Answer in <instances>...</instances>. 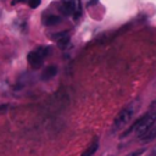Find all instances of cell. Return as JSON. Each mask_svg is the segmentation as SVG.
<instances>
[{"instance_id": "2", "label": "cell", "mask_w": 156, "mask_h": 156, "mask_svg": "<svg viewBox=\"0 0 156 156\" xmlns=\"http://www.w3.org/2000/svg\"><path fill=\"white\" fill-rule=\"evenodd\" d=\"M156 122V111H152V112H149L147 115H145L144 117H141L140 119H138L132 127H130V129H128L124 134H127V133H129L130 130H133L134 129V132H135V134L138 135V136H141L154 123ZM123 134V135H124Z\"/></svg>"}, {"instance_id": "9", "label": "cell", "mask_w": 156, "mask_h": 156, "mask_svg": "<svg viewBox=\"0 0 156 156\" xmlns=\"http://www.w3.org/2000/svg\"><path fill=\"white\" fill-rule=\"evenodd\" d=\"M98 147H99V140L95 139V140L88 146V149H85V151L82 154V156H91L93 154H95V151L98 150Z\"/></svg>"}, {"instance_id": "10", "label": "cell", "mask_w": 156, "mask_h": 156, "mask_svg": "<svg viewBox=\"0 0 156 156\" xmlns=\"http://www.w3.org/2000/svg\"><path fill=\"white\" fill-rule=\"evenodd\" d=\"M27 2L30 9H37L40 5V0H27Z\"/></svg>"}, {"instance_id": "6", "label": "cell", "mask_w": 156, "mask_h": 156, "mask_svg": "<svg viewBox=\"0 0 156 156\" xmlns=\"http://www.w3.org/2000/svg\"><path fill=\"white\" fill-rule=\"evenodd\" d=\"M54 39L57 41L58 46L65 48L69 41V35L67 32H62V33H57L56 35H54Z\"/></svg>"}, {"instance_id": "1", "label": "cell", "mask_w": 156, "mask_h": 156, "mask_svg": "<svg viewBox=\"0 0 156 156\" xmlns=\"http://www.w3.org/2000/svg\"><path fill=\"white\" fill-rule=\"evenodd\" d=\"M138 106H139V102L133 101L129 105H127L123 110H121L119 113L116 116V118L113 121V129L118 130V129L124 128L130 122V119L134 116V113L138 111Z\"/></svg>"}, {"instance_id": "8", "label": "cell", "mask_w": 156, "mask_h": 156, "mask_svg": "<svg viewBox=\"0 0 156 156\" xmlns=\"http://www.w3.org/2000/svg\"><path fill=\"white\" fill-rule=\"evenodd\" d=\"M60 21H61V18L56 15H48L43 18V22L45 26H54V24H57Z\"/></svg>"}, {"instance_id": "4", "label": "cell", "mask_w": 156, "mask_h": 156, "mask_svg": "<svg viewBox=\"0 0 156 156\" xmlns=\"http://www.w3.org/2000/svg\"><path fill=\"white\" fill-rule=\"evenodd\" d=\"M62 11L66 15H72L74 18L80 17L82 15V2L80 0H61Z\"/></svg>"}, {"instance_id": "12", "label": "cell", "mask_w": 156, "mask_h": 156, "mask_svg": "<svg viewBox=\"0 0 156 156\" xmlns=\"http://www.w3.org/2000/svg\"><path fill=\"white\" fill-rule=\"evenodd\" d=\"M20 2H27V0H12L11 1V5H17Z\"/></svg>"}, {"instance_id": "11", "label": "cell", "mask_w": 156, "mask_h": 156, "mask_svg": "<svg viewBox=\"0 0 156 156\" xmlns=\"http://www.w3.org/2000/svg\"><path fill=\"white\" fill-rule=\"evenodd\" d=\"M143 152H145V149H139V150H135V151H133V152L128 154L127 156H140Z\"/></svg>"}, {"instance_id": "7", "label": "cell", "mask_w": 156, "mask_h": 156, "mask_svg": "<svg viewBox=\"0 0 156 156\" xmlns=\"http://www.w3.org/2000/svg\"><path fill=\"white\" fill-rule=\"evenodd\" d=\"M56 73H57V67H56V66H49V67H46V68L43 71V73H41V79H44V80L51 79V78H54V77L56 76Z\"/></svg>"}, {"instance_id": "3", "label": "cell", "mask_w": 156, "mask_h": 156, "mask_svg": "<svg viewBox=\"0 0 156 156\" xmlns=\"http://www.w3.org/2000/svg\"><path fill=\"white\" fill-rule=\"evenodd\" d=\"M49 52H50V48H38L37 50L30 51L27 56L29 65L35 69L40 68L44 62V58L49 55Z\"/></svg>"}, {"instance_id": "5", "label": "cell", "mask_w": 156, "mask_h": 156, "mask_svg": "<svg viewBox=\"0 0 156 156\" xmlns=\"http://www.w3.org/2000/svg\"><path fill=\"white\" fill-rule=\"evenodd\" d=\"M156 138V126H155V123L140 136V139H141V141H144V143H149V141H151V140H154Z\"/></svg>"}]
</instances>
